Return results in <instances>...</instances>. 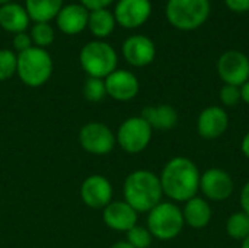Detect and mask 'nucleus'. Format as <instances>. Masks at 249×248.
<instances>
[{"instance_id":"0eeeda50","label":"nucleus","mask_w":249,"mask_h":248,"mask_svg":"<svg viewBox=\"0 0 249 248\" xmlns=\"http://www.w3.org/2000/svg\"><path fill=\"white\" fill-rule=\"evenodd\" d=\"M152 134H153L152 127L146 123L144 118L139 115V117H130L125 121H123L121 126L118 127L115 137H117V143L124 152L130 155H136L143 152L149 146L152 140Z\"/></svg>"},{"instance_id":"4468645a","label":"nucleus","mask_w":249,"mask_h":248,"mask_svg":"<svg viewBox=\"0 0 249 248\" xmlns=\"http://www.w3.org/2000/svg\"><path fill=\"white\" fill-rule=\"evenodd\" d=\"M83 203L92 209H104L112 202V186L104 175H89L80 187Z\"/></svg>"},{"instance_id":"f704fd0d","label":"nucleus","mask_w":249,"mask_h":248,"mask_svg":"<svg viewBox=\"0 0 249 248\" xmlns=\"http://www.w3.org/2000/svg\"><path fill=\"white\" fill-rule=\"evenodd\" d=\"M109 248H134V247H131L127 241H118V243L112 244Z\"/></svg>"},{"instance_id":"72a5a7b5","label":"nucleus","mask_w":249,"mask_h":248,"mask_svg":"<svg viewBox=\"0 0 249 248\" xmlns=\"http://www.w3.org/2000/svg\"><path fill=\"white\" fill-rule=\"evenodd\" d=\"M241 96H242V102H245L247 105H249V80H247L241 86Z\"/></svg>"},{"instance_id":"9d476101","label":"nucleus","mask_w":249,"mask_h":248,"mask_svg":"<svg viewBox=\"0 0 249 248\" xmlns=\"http://www.w3.org/2000/svg\"><path fill=\"white\" fill-rule=\"evenodd\" d=\"M200 191L206 200L225 202L235 191V183L231 174L222 168H209L200 177Z\"/></svg>"},{"instance_id":"7ed1b4c3","label":"nucleus","mask_w":249,"mask_h":248,"mask_svg":"<svg viewBox=\"0 0 249 248\" xmlns=\"http://www.w3.org/2000/svg\"><path fill=\"white\" fill-rule=\"evenodd\" d=\"M210 0H168L165 15L168 22L179 31H194L210 16Z\"/></svg>"},{"instance_id":"393cba45","label":"nucleus","mask_w":249,"mask_h":248,"mask_svg":"<svg viewBox=\"0 0 249 248\" xmlns=\"http://www.w3.org/2000/svg\"><path fill=\"white\" fill-rule=\"evenodd\" d=\"M18 70V54L9 48L0 50V80H9Z\"/></svg>"},{"instance_id":"2eb2a0df","label":"nucleus","mask_w":249,"mask_h":248,"mask_svg":"<svg viewBox=\"0 0 249 248\" xmlns=\"http://www.w3.org/2000/svg\"><path fill=\"white\" fill-rule=\"evenodd\" d=\"M229 127V114L223 107L210 105L204 108L197 118V132L206 140H213L226 133Z\"/></svg>"},{"instance_id":"cd10ccee","label":"nucleus","mask_w":249,"mask_h":248,"mask_svg":"<svg viewBox=\"0 0 249 248\" xmlns=\"http://www.w3.org/2000/svg\"><path fill=\"white\" fill-rule=\"evenodd\" d=\"M219 98H220V102H222L223 107L233 108V107H236L242 101L241 88L235 86V85H223L222 89H220Z\"/></svg>"},{"instance_id":"e433bc0d","label":"nucleus","mask_w":249,"mask_h":248,"mask_svg":"<svg viewBox=\"0 0 249 248\" xmlns=\"http://www.w3.org/2000/svg\"><path fill=\"white\" fill-rule=\"evenodd\" d=\"M12 0H0V6H3V4H7V3H10Z\"/></svg>"},{"instance_id":"39448f33","label":"nucleus","mask_w":249,"mask_h":248,"mask_svg":"<svg viewBox=\"0 0 249 248\" xmlns=\"http://www.w3.org/2000/svg\"><path fill=\"white\" fill-rule=\"evenodd\" d=\"M79 61L89 77L105 79L117 70L118 56L111 44L102 39H95L83 45L79 54Z\"/></svg>"},{"instance_id":"b1692460","label":"nucleus","mask_w":249,"mask_h":248,"mask_svg":"<svg viewBox=\"0 0 249 248\" xmlns=\"http://www.w3.org/2000/svg\"><path fill=\"white\" fill-rule=\"evenodd\" d=\"M29 35H31L34 47L44 48V50L47 47H50L54 42V38H55L54 28L48 22H36V23H34L31 31H29Z\"/></svg>"},{"instance_id":"aec40b11","label":"nucleus","mask_w":249,"mask_h":248,"mask_svg":"<svg viewBox=\"0 0 249 248\" xmlns=\"http://www.w3.org/2000/svg\"><path fill=\"white\" fill-rule=\"evenodd\" d=\"M29 16L25 6L10 1L7 4L0 6V28H3L9 34L25 32L29 26Z\"/></svg>"},{"instance_id":"6e6552de","label":"nucleus","mask_w":249,"mask_h":248,"mask_svg":"<svg viewBox=\"0 0 249 248\" xmlns=\"http://www.w3.org/2000/svg\"><path fill=\"white\" fill-rule=\"evenodd\" d=\"M217 75L225 85L242 86L249 80V57L239 50L225 51L216 64Z\"/></svg>"},{"instance_id":"c9c22d12","label":"nucleus","mask_w":249,"mask_h":248,"mask_svg":"<svg viewBox=\"0 0 249 248\" xmlns=\"http://www.w3.org/2000/svg\"><path fill=\"white\" fill-rule=\"evenodd\" d=\"M241 248H249V235L242 241V246H241Z\"/></svg>"},{"instance_id":"473e14b6","label":"nucleus","mask_w":249,"mask_h":248,"mask_svg":"<svg viewBox=\"0 0 249 248\" xmlns=\"http://www.w3.org/2000/svg\"><path fill=\"white\" fill-rule=\"evenodd\" d=\"M241 151H242L244 156L247 159H249V132L245 133V136H244V139L241 142Z\"/></svg>"},{"instance_id":"1a4fd4ad","label":"nucleus","mask_w":249,"mask_h":248,"mask_svg":"<svg viewBox=\"0 0 249 248\" xmlns=\"http://www.w3.org/2000/svg\"><path fill=\"white\" fill-rule=\"evenodd\" d=\"M79 143L86 152L101 156L114 149L117 137L104 123H88L79 132Z\"/></svg>"},{"instance_id":"f03ea898","label":"nucleus","mask_w":249,"mask_h":248,"mask_svg":"<svg viewBox=\"0 0 249 248\" xmlns=\"http://www.w3.org/2000/svg\"><path fill=\"white\" fill-rule=\"evenodd\" d=\"M123 194L124 202H127L137 213H149L163 197L159 175L149 170L133 171L124 181Z\"/></svg>"},{"instance_id":"f3484780","label":"nucleus","mask_w":249,"mask_h":248,"mask_svg":"<svg viewBox=\"0 0 249 248\" xmlns=\"http://www.w3.org/2000/svg\"><path fill=\"white\" fill-rule=\"evenodd\" d=\"M89 10L80 3L63 4L55 18L58 29L66 35H77L88 28Z\"/></svg>"},{"instance_id":"f257e3e1","label":"nucleus","mask_w":249,"mask_h":248,"mask_svg":"<svg viewBox=\"0 0 249 248\" xmlns=\"http://www.w3.org/2000/svg\"><path fill=\"white\" fill-rule=\"evenodd\" d=\"M201 172L194 161L185 156L169 159L159 175L163 196L174 203H185L200 191Z\"/></svg>"},{"instance_id":"c756f323","label":"nucleus","mask_w":249,"mask_h":248,"mask_svg":"<svg viewBox=\"0 0 249 248\" xmlns=\"http://www.w3.org/2000/svg\"><path fill=\"white\" fill-rule=\"evenodd\" d=\"M225 4L233 13L249 12V0H225Z\"/></svg>"},{"instance_id":"7c9ffc66","label":"nucleus","mask_w":249,"mask_h":248,"mask_svg":"<svg viewBox=\"0 0 249 248\" xmlns=\"http://www.w3.org/2000/svg\"><path fill=\"white\" fill-rule=\"evenodd\" d=\"M115 0H79L82 6H85L89 12L98 10V9H108L109 4H112Z\"/></svg>"},{"instance_id":"bb28decb","label":"nucleus","mask_w":249,"mask_h":248,"mask_svg":"<svg viewBox=\"0 0 249 248\" xmlns=\"http://www.w3.org/2000/svg\"><path fill=\"white\" fill-rule=\"evenodd\" d=\"M152 234L147 228L136 225L130 231H127V243L134 248H149L152 244Z\"/></svg>"},{"instance_id":"ddd939ff","label":"nucleus","mask_w":249,"mask_h":248,"mask_svg":"<svg viewBox=\"0 0 249 248\" xmlns=\"http://www.w3.org/2000/svg\"><path fill=\"white\" fill-rule=\"evenodd\" d=\"M107 95L115 101H131L137 96L140 91V83L137 76L125 69H117L105 79Z\"/></svg>"},{"instance_id":"c85d7f7f","label":"nucleus","mask_w":249,"mask_h":248,"mask_svg":"<svg viewBox=\"0 0 249 248\" xmlns=\"http://www.w3.org/2000/svg\"><path fill=\"white\" fill-rule=\"evenodd\" d=\"M31 47H34V44H32L29 32L25 31V32H19V34L13 35V48L16 50V54L23 53V51L29 50Z\"/></svg>"},{"instance_id":"a878e982","label":"nucleus","mask_w":249,"mask_h":248,"mask_svg":"<svg viewBox=\"0 0 249 248\" xmlns=\"http://www.w3.org/2000/svg\"><path fill=\"white\" fill-rule=\"evenodd\" d=\"M83 95L90 102H99L107 96L105 80L98 77H88L83 86Z\"/></svg>"},{"instance_id":"5701e85b","label":"nucleus","mask_w":249,"mask_h":248,"mask_svg":"<svg viewBox=\"0 0 249 248\" xmlns=\"http://www.w3.org/2000/svg\"><path fill=\"white\" fill-rule=\"evenodd\" d=\"M226 232L232 240H236V241L242 243L249 235L248 215L245 212H242V210L232 213L226 221Z\"/></svg>"},{"instance_id":"423d86ee","label":"nucleus","mask_w":249,"mask_h":248,"mask_svg":"<svg viewBox=\"0 0 249 248\" xmlns=\"http://www.w3.org/2000/svg\"><path fill=\"white\" fill-rule=\"evenodd\" d=\"M185 227L182 210L174 202H160L147 213V229L153 238L171 241L177 238Z\"/></svg>"},{"instance_id":"2f4dec72","label":"nucleus","mask_w":249,"mask_h":248,"mask_svg":"<svg viewBox=\"0 0 249 248\" xmlns=\"http://www.w3.org/2000/svg\"><path fill=\"white\" fill-rule=\"evenodd\" d=\"M239 203H241L242 212H245L249 216V180L244 184V187H242V190H241Z\"/></svg>"},{"instance_id":"6ab92c4d","label":"nucleus","mask_w":249,"mask_h":248,"mask_svg":"<svg viewBox=\"0 0 249 248\" xmlns=\"http://www.w3.org/2000/svg\"><path fill=\"white\" fill-rule=\"evenodd\" d=\"M182 216L185 225L194 229H203L206 228L212 221V208L210 203L204 197H193L184 203Z\"/></svg>"},{"instance_id":"a211bd4d","label":"nucleus","mask_w":249,"mask_h":248,"mask_svg":"<svg viewBox=\"0 0 249 248\" xmlns=\"http://www.w3.org/2000/svg\"><path fill=\"white\" fill-rule=\"evenodd\" d=\"M142 118L152 127V130L168 132L178 124V113L169 104L147 105L142 111Z\"/></svg>"},{"instance_id":"20e7f679","label":"nucleus","mask_w":249,"mask_h":248,"mask_svg":"<svg viewBox=\"0 0 249 248\" xmlns=\"http://www.w3.org/2000/svg\"><path fill=\"white\" fill-rule=\"evenodd\" d=\"M54 63L50 53L44 48L31 47L18 54L16 75L23 85L29 88H39L45 85L53 75Z\"/></svg>"},{"instance_id":"412c9836","label":"nucleus","mask_w":249,"mask_h":248,"mask_svg":"<svg viewBox=\"0 0 249 248\" xmlns=\"http://www.w3.org/2000/svg\"><path fill=\"white\" fill-rule=\"evenodd\" d=\"M63 7V0H25V9L34 23L55 19Z\"/></svg>"},{"instance_id":"f8f14e48","label":"nucleus","mask_w":249,"mask_h":248,"mask_svg":"<svg viewBox=\"0 0 249 248\" xmlns=\"http://www.w3.org/2000/svg\"><path fill=\"white\" fill-rule=\"evenodd\" d=\"M125 61L134 67H146L156 57V45L152 38L143 34H134L124 39L121 47Z\"/></svg>"},{"instance_id":"dca6fc26","label":"nucleus","mask_w":249,"mask_h":248,"mask_svg":"<svg viewBox=\"0 0 249 248\" xmlns=\"http://www.w3.org/2000/svg\"><path fill=\"white\" fill-rule=\"evenodd\" d=\"M102 219L105 225L118 232H127L137 225L139 213L124 200L111 202L104 208Z\"/></svg>"},{"instance_id":"9b49d317","label":"nucleus","mask_w":249,"mask_h":248,"mask_svg":"<svg viewBox=\"0 0 249 248\" xmlns=\"http://www.w3.org/2000/svg\"><path fill=\"white\" fill-rule=\"evenodd\" d=\"M115 22L125 29H136L144 25L152 15L150 0H118L114 7Z\"/></svg>"},{"instance_id":"4be33fe9","label":"nucleus","mask_w":249,"mask_h":248,"mask_svg":"<svg viewBox=\"0 0 249 248\" xmlns=\"http://www.w3.org/2000/svg\"><path fill=\"white\" fill-rule=\"evenodd\" d=\"M115 18L114 13L108 9H98V10H90L89 12V19H88V29L93 37L98 39H104L109 37L114 29H115Z\"/></svg>"}]
</instances>
